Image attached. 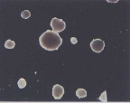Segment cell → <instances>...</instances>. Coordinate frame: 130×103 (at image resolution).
<instances>
[{
	"mask_svg": "<svg viewBox=\"0 0 130 103\" xmlns=\"http://www.w3.org/2000/svg\"><path fill=\"white\" fill-rule=\"evenodd\" d=\"M64 94V88L59 84H55L53 88V95L55 99H60Z\"/></svg>",
	"mask_w": 130,
	"mask_h": 103,
	"instance_id": "obj_4",
	"label": "cell"
},
{
	"mask_svg": "<svg viewBox=\"0 0 130 103\" xmlns=\"http://www.w3.org/2000/svg\"><path fill=\"white\" fill-rule=\"evenodd\" d=\"M21 16H22L24 19H28L29 17L31 16V13L29 10H24L21 13Z\"/></svg>",
	"mask_w": 130,
	"mask_h": 103,
	"instance_id": "obj_8",
	"label": "cell"
},
{
	"mask_svg": "<svg viewBox=\"0 0 130 103\" xmlns=\"http://www.w3.org/2000/svg\"><path fill=\"white\" fill-rule=\"evenodd\" d=\"M76 95L78 98H85L87 96V91L84 89H78L76 91Z\"/></svg>",
	"mask_w": 130,
	"mask_h": 103,
	"instance_id": "obj_5",
	"label": "cell"
},
{
	"mask_svg": "<svg viewBox=\"0 0 130 103\" xmlns=\"http://www.w3.org/2000/svg\"><path fill=\"white\" fill-rule=\"evenodd\" d=\"M17 85H18V87L20 88V89H24V88L26 86V81L24 79H23V78H21L18 81V82H17Z\"/></svg>",
	"mask_w": 130,
	"mask_h": 103,
	"instance_id": "obj_7",
	"label": "cell"
},
{
	"mask_svg": "<svg viewBox=\"0 0 130 103\" xmlns=\"http://www.w3.org/2000/svg\"><path fill=\"white\" fill-rule=\"evenodd\" d=\"M99 99L101 100V102H107L108 101V99H107V91H104L101 95H100V97L99 98Z\"/></svg>",
	"mask_w": 130,
	"mask_h": 103,
	"instance_id": "obj_9",
	"label": "cell"
},
{
	"mask_svg": "<svg viewBox=\"0 0 130 103\" xmlns=\"http://www.w3.org/2000/svg\"><path fill=\"white\" fill-rule=\"evenodd\" d=\"M71 43H72V45H76V43L78 42V40L75 38V37H71Z\"/></svg>",
	"mask_w": 130,
	"mask_h": 103,
	"instance_id": "obj_10",
	"label": "cell"
},
{
	"mask_svg": "<svg viewBox=\"0 0 130 103\" xmlns=\"http://www.w3.org/2000/svg\"><path fill=\"white\" fill-rule=\"evenodd\" d=\"M39 43L43 49L47 51L58 50L62 43V39L58 33L53 30H47L39 37Z\"/></svg>",
	"mask_w": 130,
	"mask_h": 103,
	"instance_id": "obj_1",
	"label": "cell"
},
{
	"mask_svg": "<svg viewBox=\"0 0 130 103\" xmlns=\"http://www.w3.org/2000/svg\"><path fill=\"white\" fill-rule=\"evenodd\" d=\"M50 24H51V27L53 32L58 33V34H59L60 32H61V31L64 30L65 27H66V24H65L64 21L61 20V19L57 18V17H53V18L52 19Z\"/></svg>",
	"mask_w": 130,
	"mask_h": 103,
	"instance_id": "obj_2",
	"label": "cell"
},
{
	"mask_svg": "<svg viewBox=\"0 0 130 103\" xmlns=\"http://www.w3.org/2000/svg\"><path fill=\"white\" fill-rule=\"evenodd\" d=\"M14 46H15V42L12 40H7L5 42V47L6 49H13L14 48Z\"/></svg>",
	"mask_w": 130,
	"mask_h": 103,
	"instance_id": "obj_6",
	"label": "cell"
},
{
	"mask_svg": "<svg viewBox=\"0 0 130 103\" xmlns=\"http://www.w3.org/2000/svg\"><path fill=\"white\" fill-rule=\"evenodd\" d=\"M105 47V42L101 39H94L90 42V48L93 52L97 53H101Z\"/></svg>",
	"mask_w": 130,
	"mask_h": 103,
	"instance_id": "obj_3",
	"label": "cell"
}]
</instances>
